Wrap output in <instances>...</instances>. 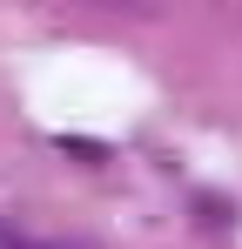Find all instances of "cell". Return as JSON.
<instances>
[]
</instances>
